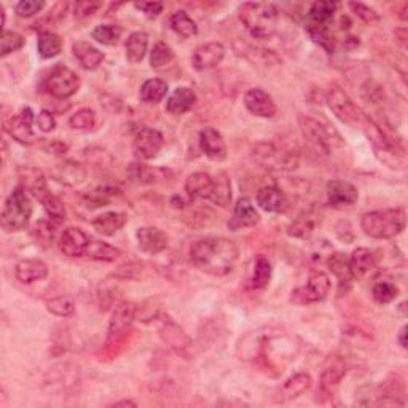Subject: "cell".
Returning a JSON list of instances; mask_svg holds the SVG:
<instances>
[{"instance_id": "cell-1", "label": "cell", "mask_w": 408, "mask_h": 408, "mask_svg": "<svg viewBox=\"0 0 408 408\" xmlns=\"http://www.w3.org/2000/svg\"><path fill=\"white\" fill-rule=\"evenodd\" d=\"M239 258L238 246L226 238H204L193 243L190 260L198 270L212 276L231 273Z\"/></svg>"}, {"instance_id": "cell-2", "label": "cell", "mask_w": 408, "mask_h": 408, "mask_svg": "<svg viewBox=\"0 0 408 408\" xmlns=\"http://www.w3.org/2000/svg\"><path fill=\"white\" fill-rule=\"evenodd\" d=\"M239 19L254 38L267 40L277 29V9L268 2H246L239 6Z\"/></svg>"}, {"instance_id": "cell-3", "label": "cell", "mask_w": 408, "mask_h": 408, "mask_svg": "<svg viewBox=\"0 0 408 408\" xmlns=\"http://www.w3.org/2000/svg\"><path fill=\"white\" fill-rule=\"evenodd\" d=\"M407 212L402 207L387 211L367 212L360 219V226L367 236L375 239H391L405 230Z\"/></svg>"}, {"instance_id": "cell-4", "label": "cell", "mask_w": 408, "mask_h": 408, "mask_svg": "<svg viewBox=\"0 0 408 408\" xmlns=\"http://www.w3.org/2000/svg\"><path fill=\"white\" fill-rule=\"evenodd\" d=\"M250 157L265 170L294 171L299 167V153L289 148H280L273 142H255L250 145Z\"/></svg>"}, {"instance_id": "cell-5", "label": "cell", "mask_w": 408, "mask_h": 408, "mask_svg": "<svg viewBox=\"0 0 408 408\" xmlns=\"http://www.w3.org/2000/svg\"><path fill=\"white\" fill-rule=\"evenodd\" d=\"M32 202L29 193L23 187H18L11 192L4 204L0 225L6 233H15L26 230L32 217Z\"/></svg>"}, {"instance_id": "cell-6", "label": "cell", "mask_w": 408, "mask_h": 408, "mask_svg": "<svg viewBox=\"0 0 408 408\" xmlns=\"http://www.w3.org/2000/svg\"><path fill=\"white\" fill-rule=\"evenodd\" d=\"M299 126L303 139L317 157H329L332 153L333 136H338L335 129H330V126L307 115L299 116Z\"/></svg>"}, {"instance_id": "cell-7", "label": "cell", "mask_w": 408, "mask_h": 408, "mask_svg": "<svg viewBox=\"0 0 408 408\" xmlns=\"http://www.w3.org/2000/svg\"><path fill=\"white\" fill-rule=\"evenodd\" d=\"M43 87L47 89V93L53 96V98L69 99L79 92L82 87V80L72 69L64 66V64H56V66L48 70V74L43 80Z\"/></svg>"}, {"instance_id": "cell-8", "label": "cell", "mask_w": 408, "mask_h": 408, "mask_svg": "<svg viewBox=\"0 0 408 408\" xmlns=\"http://www.w3.org/2000/svg\"><path fill=\"white\" fill-rule=\"evenodd\" d=\"M327 104L330 110L346 125H358V123L364 121V116H362L358 106L340 87L332 85L329 88Z\"/></svg>"}, {"instance_id": "cell-9", "label": "cell", "mask_w": 408, "mask_h": 408, "mask_svg": "<svg viewBox=\"0 0 408 408\" xmlns=\"http://www.w3.org/2000/svg\"><path fill=\"white\" fill-rule=\"evenodd\" d=\"M330 292V277L321 270L311 271L305 287L297 289L294 299L299 303H317L327 299Z\"/></svg>"}, {"instance_id": "cell-10", "label": "cell", "mask_w": 408, "mask_h": 408, "mask_svg": "<svg viewBox=\"0 0 408 408\" xmlns=\"http://www.w3.org/2000/svg\"><path fill=\"white\" fill-rule=\"evenodd\" d=\"M165 145V138L158 129L140 128L134 136L133 152L139 160H152Z\"/></svg>"}, {"instance_id": "cell-11", "label": "cell", "mask_w": 408, "mask_h": 408, "mask_svg": "<svg viewBox=\"0 0 408 408\" xmlns=\"http://www.w3.org/2000/svg\"><path fill=\"white\" fill-rule=\"evenodd\" d=\"M136 316H138V305L134 303H121L114 311L112 319L109 324V333H107V345L110 343H116L120 338L125 336L128 329L131 327Z\"/></svg>"}, {"instance_id": "cell-12", "label": "cell", "mask_w": 408, "mask_h": 408, "mask_svg": "<svg viewBox=\"0 0 408 408\" xmlns=\"http://www.w3.org/2000/svg\"><path fill=\"white\" fill-rule=\"evenodd\" d=\"M32 123H34V112H32V109L26 107L21 110V114L5 121V131L19 144H32L35 140Z\"/></svg>"}, {"instance_id": "cell-13", "label": "cell", "mask_w": 408, "mask_h": 408, "mask_svg": "<svg viewBox=\"0 0 408 408\" xmlns=\"http://www.w3.org/2000/svg\"><path fill=\"white\" fill-rule=\"evenodd\" d=\"M128 179L131 182L138 184V185H152V184H158L163 182V180H167L172 172L166 167H158V166H148L144 163H131L128 166L126 170Z\"/></svg>"}, {"instance_id": "cell-14", "label": "cell", "mask_w": 408, "mask_h": 408, "mask_svg": "<svg viewBox=\"0 0 408 408\" xmlns=\"http://www.w3.org/2000/svg\"><path fill=\"white\" fill-rule=\"evenodd\" d=\"M244 106L252 115L260 118H271L277 110L273 98L262 88L248 89L244 94Z\"/></svg>"}, {"instance_id": "cell-15", "label": "cell", "mask_w": 408, "mask_h": 408, "mask_svg": "<svg viewBox=\"0 0 408 408\" xmlns=\"http://www.w3.org/2000/svg\"><path fill=\"white\" fill-rule=\"evenodd\" d=\"M225 57V47L219 42L199 45L192 56V64L197 70H207L217 67Z\"/></svg>"}, {"instance_id": "cell-16", "label": "cell", "mask_w": 408, "mask_h": 408, "mask_svg": "<svg viewBox=\"0 0 408 408\" xmlns=\"http://www.w3.org/2000/svg\"><path fill=\"white\" fill-rule=\"evenodd\" d=\"M158 319H160V329H158L160 336L163 338V341L167 343L174 351L185 353L187 349L190 348L192 341L182 330V327H179L170 316L158 317Z\"/></svg>"}, {"instance_id": "cell-17", "label": "cell", "mask_w": 408, "mask_h": 408, "mask_svg": "<svg viewBox=\"0 0 408 408\" xmlns=\"http://www.w3.org/2000/svg\"><path fill=\"white\" fill-rule=\"evenodd\" d=\"M51 177H53V180H56V182L61 185L77 187L85 182L87 170H85V166L77 163V161L74 160H66L53 167V171H51Z\"/></svg>"}, {"instance_id": "cell-18", "label": "cell", "mask_w": 408, "mask_h": 408, "mask_svg": "<svg viewBox=\"0 0 408 408\" xmlns=\"http://www.w3.org/2000/svg\"><path fill=\"white\" fill-rule=\"evenodd\" d=\"M89 239L92 238H89L85 231L70 226V228L64 230V233L61 235V241H60L61 252L64 255L72 257V258L83 257L87 254Z\"/></svg>"}, {"instance_id": "cell-19", "label": "cell", "mask_w": 408, "mask_h": 408, "mask_svg": "<svg viewBox=\"0 0 408 408\" xmlns=\"http://www.w3.org/2000/svg\"><path fill=\"white\" fill-rule=\"evenodd\" d=\"M327 199L333 207H348L358 203V189L346 180H332L327 184Z\"/></svg>"}, {"instance_id": "cell-20", "label": "cell", "mask_w": 408, "mask_h": 408, "mask_svg": "<svg viewBox=\"0 0 408 408\" xmlns=\"http://www.w3.org/2000/svg\"><path fill=\"white\" fill-rule=\"evenodd\" d=\"M199 145L207 158L224 161L226 158V144L216 128H204L199 133Z\"/></svg>"}, {"instance_id": "cell-21", "label": "cell", "mask_w": 408, "mask_h": 408, "mask_svg": "<svg viewBox=\"0 0 408 408\" xmlns=\"http://www.w3.org/2000/svg\"><path fill=\"white\" fill-rule=\"evenodd\" d=\"M138 238V244L142 252L150 255H157L160 252H163L167 248V236L166 233L161 231L155 226H142L136 233Z\"/></svg>"}, {"instance_id": "cell-22", "label": "cell", "mask_w": 408, "mask_h": 408, "mask_svg": "<svg viewBox=\"0 0 408 408\" xmlns=\"http://www.w3.org/2000/svg\"><path fill=\"white\" fill-rule=\"evenodd\" d=\"M260 224V216L255 211L254 204L249 198H239L235 206V212H233V219L228 224L231 230H241V228H254Z\"/></svg>"}, {"instance_id": "cell-23", "label": "cell", "mask_w": 408, "mask_h": 408, "mask_svg": "<svg viewBox=\"0 0 408 408\" xmlns=\"http://www.w3.org/2000/svg\"><path fill=\"white\" fill-rule=\"evenodd\" d=\"M16 172L19 180H21L23 189L31 192L32 195H35L38 199H42L47 195V177H45V174L40 170L32 166H19Z\"/></svg>"}, {"instance_id": "cell-24", "label": "cell", "mask_w": 408, "mask_h": 408, "mask_svg": "<svg viewBox=\"0 0 408 408\" xmlns=\"http://www.w3.org/2000/svg\"><path fill=\"white\" fill-rule=\"evenodd\" d=\"M15 276L19 282L23 284H34L47 280L48 276V267L47 263L42 260H35V258H26L16 263L15 267Z\"/></svg>"}, {"instance_id": "cell-25", "label": "cell", "mask_w": 408, "mask_h": 408, "mask_svg": "<svg viewBox=\"0 0 408 408\" xmlns=\"http://www.w3.org/2000/svg\"><path fill=\"white\" fill-rule=\"evenodd\" d=\"M311 383H313L311 375L305 372L295 373L294 377H290L286 383L281 386L280 392H277V400H280V402H289V400L300 397L302 394H305L309 390Z\"/></svg>"}, {"instance_id": "cell-26", "label": "cell", "mask_w": 408, "mask_h": 408, "mask_svg": "<svg viewBox=\"0 0 408 408\" xmlns=\"http://www.w3.org/2000/svg\"><path fill=\"white\" fill-rule=\"evenodd\" d=\"M214 190V177L207 172H195L189 176L185 182L187 195L193 199H204L209 202Z\"/></svg>"}, {"instance_id": "cell-27", "label": "cell", "mask_w": 408, "mask_h": 408, "mask_svg": "<svg viewBox=\"0 0 408 408\" xmlns=\"http://www.w3.org/2000/svg\"><path fill=\"white\" fill-rule=\"evenodd\" d=\"M257 204L267 212H284L287 207V198L277 187H263L257 192Z\"/></svg>"}, {"instance_id": "cell-28", "label": "cell", "mask_w": 408, "mask_h": 408, "mask_svg": "<svg viewBox=\"0 0 408 408\" xmlns=\"http://www.w3.org/2000/svg\"><path fill=\"white\" fill-rule=\"evenodd\" d=\"M197 104V94L192 88L179 87L172 92V94L166 101V110L171 115H184L185 112Z\"/></svg>"}, {"instance_id": "cell-29", "label": "cell", "mask_w": 408, "mask_h": 408, "mask_svg": "<svg viewBox=\"0 0 408 408\" xmlns=\"http://www.w3.org/2000/svg\"><path fill=\"white\" fill-rule=\"evenodd\" d=\"M346 372L345 359L340 355H332L321 373V385L324 390H332V387L338 386L341 380L346 377Z\"/></svg>"}, {"instance_id": "cell-30", "label": "cell", "mask_w": 408, "mask_h": 408, "mask_svg": "<svg viewBox=\"0 0 408 408\" xmlns=\"http://www.w3.org/2000/svg\"><path fill=\"white\" fill-rule=\"evenodd\" d=\"M128 222V216L123 212H104L93 220V228L102 236H114Z\"/></svg>"}, {"instance_id": "cell-31", "label": "cell", "mask_w": 408, "mask_h": 408, "mask_svg": "<svg viewBox=\"0 0 408 408\" xmlns=\"http://www.w3.org/2000/svg\"><path fill=\"white\" fill-rule=\"evenodd\" d=\"M349 267H351L354 280H360L377 267V260H375V255L370 249L358 248L349 257Z\"/></svg>"}, {"instance_id": "cell-32", "label": "cell", "mask_w": 408, "mask_h": 408, "mask_svg": "<svg viewBox=\"0 0 408 408\" xmlns=\"http://www.w3.org/2000/svg\"><path fill=\"white\" fill-rule=\"evenodd\" d=\"M72 51H74V56L79 60L80 66L87 70L98 69L104 61L102 51L94 48L93 45H89L88 42H75Z\"/></svg>"}, {"instance_id": "cell-33", "label": "cell", "mask_w": 408, "mask_h": 408, "mask_svg": "<svg viewBox=\"0 0 408 408\" xmlns=\"http://www.w3.org/2000/svg\"><path fill=\"white\" fill-rule=\"evenodd\" d=\"M147 47H148V35L144 31H136L133 34H129L125 43L128 62L139 64L147 55Z\"/></svg>"}, {"instance_id": "cell-34", "label": "cell", "mask_w": 408, "mask_h": 408, "mask_svg": "<svg viewBox=\"0 0 408 408\" xmlns=\"http://www.w3.org/2000/svg\"><path fill=\"white\" fill-rule=\"evenodd\" d=\"M327 267L332 273L336 276L340 282V289L345 287V290L351 286L354 281V276L351 273V267H349V258L345 254H333L329 257Z\"/></svg>"}, {"instance_id": "cell-35", "label": "cell", "mask_w": 408, "mask_h": 408, "mask_svg": "<svg viewBox=\"0 0 408 408\" xmlns=\"http://www.w3.org/2000/svg\"><path fill=\"white\" fill-rule=\"evenodd\" d=\"M37 50L43 60H51L56 57L62 51V40L61 37L51 31H43L38 34Z\"/></svg>"}, {"instance_id": "cell-36", "label": "cell", "mask_w": 408, "mask_h": 408, "mask_svg": "<svg viewBox=\"0 0 408 408\" xmlns=\"http://www.w3.org/2000/svg\"><path fill=\"white\" fill-rule=\"evenodd\" d=\"M85 255L93 258V260H99V262H115L116 258L121 255V250L116 249L112 244L92 238L89 239Z\"/></svg>"}, {"instance_id": "cell-37", "label": "cell", "mask_w": 408, "mask_h": 408, "mask_svg": "<svg viewBox=\"0 0 408 408\" xmlns=\"http://www.w3.org/2000/svg\"><path fill=\"white\" fill-rule=\"evenodd\" d=\"M167 94V83L161 79H150L145 80L144 85L140 87L139 98L145 104H158L165 99Z\"/></svg>"}, {"instance_id": "cell-38", "label": "cell", "mask_w": 408, "mask_h": 408, "mask_svg": "<svg viewBox=\"0 0 408 408\" xmlns=\"http://www.w3.org/2000/svg\"><path fill=\"white\" fill-rule=\"evenodd\" d=\"M335 11L336 4L332 2V0H319V2H314L309 6L308 16L314 23V26L322 28V26H326L333 18Z\"/></svg>"}, {"instance_id": "cell-39", "label": "cell", "mask_w": 408, "mask_h": 408, "mask_svg": "<svg viewBox=\"0 0 408 408\" xmlns=\"http://www.w3.org/2000/svg\"><path fill=\"white\" fill-rule=\"evenodd\" d=\"M211 203L220 207H226L231 202V184L226 174L220 172L219 176L214 179V190L211 195Z\"/></svg>"}, {"instance_id": "cell-40", "label": "cell", "mask_w": 408, "mask_h": 408, "mask_svg": "<svg viewBox=\"0 0 408 408\" xmlns=\"http://www.w3.org/2000/svg\"><path fill=\"white\" fill-rule=\"evenodd\" d=\"M170 26L177 35L184 37V38H190V37L198 34L197 23L193 21V19L187 15L185 11L172 13L171 18H170Z\"/></svg>"}, {"instance_id": "cell-41", "label": "cell", "mask_w": 408, "mask_h": 408, "mask_svg": "<svg viewBox=\"0 0 408 408\" xmlns=\"http://www.w3.org/2000/svg\"><path fill=\"white\" fill-rule=\"evenodd\" d=\"M121 34H123V29L120 28V26L101 24V26H98V28L93 29L92 37L94 38L96 42L112 47V45L118 43V40L121 38Z\"/></svg>"}, {"instance_id": "cell-42", "label": "cell", "mask_w": 408, "mask_h": 408, "mask_svg": "<svg viewBox=\"0 0 408 408\" xmlns=\"http://www.w3.org/2000/svg\"><path fill=\"white\" fill-rule=\"evenodd\" d=\"M40 202L43 204L45 212L48 214V217L51 220H55L56 224L64 222V220H66V216H67L66 206H64V203L61 202L60 198L51 195V193H47V195H45Z\"/></svg>"}, {"instance_id": "cell-43", "label": "cell", "mask_w": 408, "mask_h": 408, "mask_svg": "<svg viewBox=\"0 0 408 408\" xmlns=\"http://www.w3.org/2000/svg\"><path fill=\"white\" fill-rule=\"evenodd\" d=\"M96 125V115L92 109H80L69 118V126L74 131H89Z\"/></svg>"}, {"instance_id": "cell-44", "label": "cell", "mask_w": 408, "mask_h": 408, "mask_svg": "<svg viewBox=\"0 0 408 408\" xmlns=\"http://www.w3.org/2000/svg\"><path fill=\"white\" fill-rule=\"evenodd\" d=\"M271 280V265L265 257H258L254 267V275H252L250 284L254 289H263L268 286Z\"/></svg>"}, {"instance_id": "cell-45", "label": "cell", "mask_w": 408, "mask_h": 408, "mask_svg": "<svg viewBox=\"0 0 408 408\" xmlns=\"http://www.w3.org/2000/svg\"><path fill=\"white\" fill-rule=\"evenodd\" d=\"M174 60V51L171 50L170 45L165 42L155 43V47L150 51V66L153 69L166 67L167 64H171Z\"/></svg>"}, {"instance_id": "cell-46", "label": "cell", "mask_w": 408, "mask_h": 408, "mask_svg": "<svg viewBox=\"0 0 408 408\" xmlns=\"http://www.w3.org/2000/svg\"><path fill=\"white\" fill-rule=\"evenodd\" d=\"M24 47V37L18 32L5 31L2 32V40H0V56L5 57L15 51L21 50Z\"/></svg>"}, {"instance_id": "cell-47", "label": "cell", "mask_w": 408, "mask_h": 408, "mask_svg": "<svg viewBox=\"0 0 408 408\" xmlns=\"http://www.w3.org/2000/svg\"><path fill=\"white\" fill-rule=\"evenodd\" d=\"M399 295V289L394 286L392 282H377L372 289V297L373 300L380 303V305H386V303H391L392 300H396V297Z\"/></svg>"}, {"instance_id": "cell-48", "label": "cell", "mask_w": 408, "mask_h": 408, "mask_svg": "<svg viewBox=\"0 0 408 408\" xmlns=\"http://www.w3.org/2000/svg\"><path fill=\"white\" fill-rule=\"evenodd\" d=\"M47 309L51 314L60 316V317H67L70 314H74L75 311V303L69 297H56V299H51L47 302Z\"/></svg>"}, {"instance_id": "cell-49", "label": "cell", "mask_w": 408, "mask_h": 408, "mask_svg": "<svg viewBox=\"0 0 408 408\" xmlns=\"http://www.w3.org/2000/svg\"><path fill=\"white\" fill-rule=\"evenodd\" d=\"M32 235H34L37 244H40L42 248L48 249V248H51V244H53L55 228H53V225H51V224L45 222V220H40V222L35 224Z\"/></svg>"}, {"instance_id": "cell-50", "label": "cell", "mask_w": 408, "mask_h": 408, "mask_svg": "<svg viewBox=\"0 0 408 408\" xmlns=\"http://www.w3.org/2000/svg\"><path fill=\"white\" fill-rule=\"evenodd\" d=\"M314 231V222L311 217L307 216H302L297 220H294L292 224L289 225V235L294 236V238H302V239H307L311 235H313Z\"/></svg>"}, {"instance_id": "cell-51", "label": "cell", "mask_w": 408, "mask_h": 408, "mask_svg": "<svg viewBox=\"0 0 408 408\" xmlns=\"http://www.w3.org/2000/svg\"><path fill=\"white\" fill-rule=\"evenodd\" d=\"M116 192L118 190H114V189H107V187H104V189H96L93 192H89L87 195V206L88 207H101V206H107L110 198L114 195H116Z\"/></svg>"}, {"instance_id": "cell-52", "label": "cell", "mask_w": 408, "mask_h": 408, "mask_svg": "<svg viewBox=\"0 0 408 408\" xmlns=\"http://www.w3.org/2000/svg\"><path fill=\"white\" fill-rule=\"evenodd\" d=\"M45 9L43 0H21L15 6V11L18 16L21 18H31L40 13Z\"/></svg>"}, {"instance_id": "cell-53", "label": "cell", "mask_w": 408, "mask_h": 408, "mask_svg": "<svg viewBox=\"0 0 408 408\" xmlns=\"http://www.w3.org/2000/svg\"><path fill=\"white\" fill-rule=\"evenodd\" d=\"M349 9L353 10V13L358 18H360L362 21L367 23V24H372V23H377L380 21V16L378 13L375 11L370 6L365 5V4H360V2H349Z\"/></svg>"}, {"instance_id": "cell-54", "label": "cell", "mask_w": 408, "mask_h": 408, "mask_svg": "<svg viewBox=\"0 0 408 408\" xmlns=\"http://www.w3.org/2000/svg\"><path fill=\"white\" fill-rule=\"evenodd\" d=\"M308 34L311 38H313V42H316L317 45H319V47H322L324 50L327 51V53H333L335 45L332 42V38H330V35L322 28L313 26V28L308 29Z\"/></svg>"}, {"instance_id": "cell-55", "label": "cell", "mask_w": 408, "mask_h": 408, "mask_svg": "<svg viewBox=\"0 0 408 408\" xmlns=\"http://www.w3.org/2000/svg\"><path fill=\"white\" fill-rule=\"evenodd\" d=\"M360 93H362V98L367 99L368 102H373V104H377L385 98L383 88H381L378 83L373 82V80H367L365 85L362 87Z\"/></svg>"}, {"instance_id": "cell-56", "label": "cell", "mask_w": 408, "mask_h": 408, "mask_svg": "<svg viewBox=\"0 0 408 408\" xmlns=\"http://www.w3.org/2000/svg\"><path fill=\"white\" fill-rule=\"evenodd\" d=\"M140 273H142V265L131 262V263L121 265V267L114 273V277H116V280H123V281L136 280V277H138Z\"/></svg>"}, {"instance_id": "cell-57", "label": "cell", "mask_w": 408, "mask_h": 408, "mask_svg": "<svg viewBox=\"0 0 408 408\" xmlns=\"http://www.w3.org/2000/svg\"><path fill=\"white\" fill-rule=\"evenodd\" d=\"M102 4L101 2H93V0H85V2H77L75 4V18L77 19H85L93 16L94 13H98V10L101 9Z\"/></svg>"}, {"instance_id": "cell-58", "label": "cell", "mask_w": 408, "mask_h": 408, "mask_svg": "<svg viewBox=\"0 0 408 408\" xmlns=\"http://www.w3.org/2000/svg\"><path fill=\"white\" fill-rule=\"evenodd\" d=\"M134 9L144 13L147 18H157L163 11L165 5L161 2H138L134 4Z\"/></svg>"}, {"instance_id": "cell-59", "label": "cell", "mask_w": 408, "mask_h": 408, "mask_svg": "<svg viewBox=\"0 0 408 408\" xmlns=\"http://www.w3.org/2000/svg\"><path fill=\"white\" fill-rule=\"evenodd\" d=\"M37 125L43 133H51L56 128V118L50 110H42L37 116Z\"/></svg>"}, {"instance_id": "cell-60", "label": "cell", "mask_w": 408, "mask_h": 408, "mask_svg": "<svg viewBox=\"0 0 408 408\" xmlns=\"http://www.w3.org/2000/svg\"><path fill=\"white\" fill-rule=\"evenodd\" d=\"M45 150H47L50 155H55V157H64L69 152V145L66 142L62 140H51L48 142L47 145H45Z\"/></svg>"}, {"instance_id": "cell-61", "label": "cell", "mask_w": 408, "mask_h": 408, "mask_svg": "<svg viewBox=\"0 0 408 408\" xmlns=\"http://www.w3.org/2000/svg\"><path fill=\"white\" fill-rule=\"evenodd\" d=\"M394 35H396V40L402 45L404 48H407V29L405 28H400V29H396V32H394Z\"/></svg>"}, {"instance_id": "cell-62", "label": "cell", "mask_w": 408, "mask_h": 408, "mask_svg": "<svg viewBox=\"0 0 408 408\" xmlns=\"http://www.w3.org/2000/svg\"><path fill=\"white\" fill-rule=\"evenodd\" d=\"M397 340H399V345L405 349L407 348V326H404L402 329H400Z\"/></svg>"}, {"instance_id": "cell-63", "label": "cell", "mask_w": 408, "mask_h": 408, "mask_svg": "<svg viewBox=\"0 0 408 408\" xmlns=\"http://www.w3.org/2000/svg\"><path fill=\"white\" fill-rule=\"evenodd\" d=\"M114 407H136V402H133V400H121V402H115Z\"/></svg>"}]
</instances>
